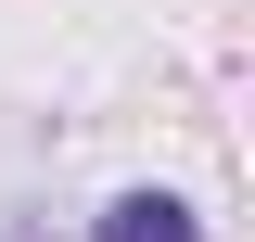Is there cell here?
<instances>
[{"instance_id":"6da1fadb","label":"cell","mask_w":255,"mask_h":242,"mask_svg":"<svg viewBox=\"0 0 255 242\" xmlns=\"http://www.w3.org/2000/svg\"><path fill=\"white\" fill-rule=\"evenodd\" d=\"M90 242H204V204L191 191H115L90 217Z\"/></svg>"}]
</instances>
